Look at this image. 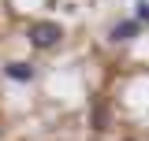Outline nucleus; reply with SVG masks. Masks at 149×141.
I'll use <instances>...</instances> for the list:
<instances>
[{
	"instance_id": "nucleus-1",
	"label": "nucleus",
	"mask_w": 149,
	"mask_h": 141,
	"mask_svg": "<svg viewBox=\"0 0 149 141\" xmlns=\"http://www.w3.org/2000/svg\"><path fill=\"white\" fill-rule=\"evenodd\" d=\"M26 37H30V45H34V48H56V45H60V37H63V30H60L56 22H34Z\"/></svg>"
},
{
	"instance_id": "nucleus-2",
	"label": "nucleus",
	"mask_w": 149,
	"mask_h": 141,
	"mask_svg": "<svg viewBox=\"0 0 149 141\" xmlns=\"http://www.w3.org/2000/svg\"><path fill=\"white\" fill-rule=\"evenodd\" d=\"M138 30H142V22H138V19H123V22H116V26L108 30V41H112V45H116V41H134Z\"/></svg>"
},
{
	"instance_id": "nucleus-3",
	"label": "nucleus",
	"mask_w": 149,
	"mask_h": 141,
	"mask_svg": "<svg viewBox=\"0 0 149 141\" xmlns=\"http://www.w3.org/2000/svg\"><path fill=\"white\" fill-rule=\"evenodd\" d=\"M4 74H8L11 82H30V78H34V67H30V63H22V59H15V63H8V67H4Z\"/></svg>"
},
{
	"instance_id": "nucleus-4",
	"label": "nucleus",
	"mask_w": 149,
	"mask_h": 141,
	"mask_svg": "<svg viewBox=\"0 0 149 141\" xmlns=\"http://www.w3.org/2000/svg\"><path fill=\"white\" fill-rule=\"evenodd\" d=\"M134 19L149 26V0H134Z\"/></svg>"
},
{
	"instance_id": "nucleus-5",
	"label": "nucleus",
	"mask_w": 149,
	"mask_h": 141,
	"mask_svg": "<svg viewBox=\"0 0 149 141\" xmlns=\"http://www.w3.org/2000/svg\"><path fill=\"white\" fill-rule=\"evenodd\" d=\"M104 119H108V111L97 104V108H93V130H104Z\"/></svg>"
}]
</instances>
